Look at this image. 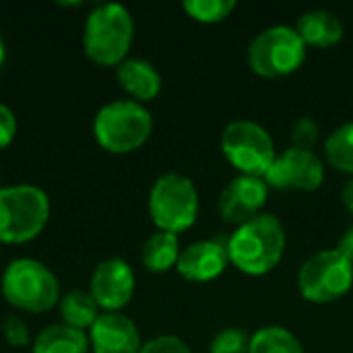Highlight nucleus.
<instances>
[{
  "label": "nucleus",
  "mask_w": 353,
  "mask_h": 353,
  "mask_svg": "<svg viewBox=\"0 0 353 353\" xmlns=\"http://www.w3.org/2000/svg\"><path fill=\"white\" fill-rule=\"evenodd\" d=\"M343 205L347 207V211L353 215V178L343 186Z\"/></svg>",
  "instance_id": "29"
},
{
  "label": "nucleus",
  "mask_w": 353,
  "mask_h": 353,
  "mask_svg": "<svg viewBox=\"0 0 353 353\" xmlns=\"http://www.w3.org/2000/svg\"><path fill=\"white\" fill-rule=\"evenodd\" d=\"M327 161L345 174H353V122H347L333 130L325 141Z\"/></svg>",
  "instance_id": "21"
},
{
  "label": "nucleus",
  "mask_w": 353,
  "mask_h": 353,
  "mask_svg": "<svg viewBox=\"0 0 353 353\" xmlns=\"http://www.w3.org/2000/svg\"><path fill=\"white\" fill-rule=\"evenodd\" d=\"M93 353H141V333L122 312H103L89 329Z\"/></svg>",
  "instance_id": "14"
},
{
  "label": "nucleus",
  "mask_w": 353,
  "mask_h": 353,
  "mask_svg": "<svg viewBox=\"0 0 353 353\" xmlns=\"http://www.w3.org/2000/svg\"><path fill=\"white\" fill-rule=\"evenodd\" d=\"M89 294L97 308L105 312H120L134 294V271L122 259L101 261L89 283Z\"/></svg>",
  "instance_id": "12"
},
{
  "label": "nucleus",
  "mask_w": 353,
  "mask_h": 353,
  "mask_svg": "<svg viewBox=\"0 0 353 353\" xmlns=\"http://www.w3.org/2000/svg\"><path fill=\"white\" fill-rule=\"evenodd\" d=\"M58 306H60L62 323L72 329H79V331L91 329L93 323L99 319V314H97L99 308H97L95 300L91 298L89 292H83V290H72V292L64 294L60 298Z\"/></svg>",
  "instance_id": "19"
},
{
  "label": "nucleus",
  "mask_w": 353,
  "mask_h": 353,
  "mask_svg": "<svg viewBox=\"0 0 353 353\" xmlns=\"http://www.w3.org/2000/svg\"><path fill=\"white\" fill-rule=\"evenodd\" d=\"M89 352V335L85 331L72 329L64 323L52 325L43 329L35 341L33 353H87Z\"/></svg>",
  "instance_id": "17"
},
{
  "label": "nucleus",
  "mask_w": 353,
  "mask_h": 353,
  "mask_svg": "<svg viewBox=\"0 0 353 353\" xmlns=\"http://www.w3.org/2000/svg\"><path fill=\"white\" fill-rule=\"evenodd\" d=\"M337 250H339V252H341V254L353 265V225L352 228H347V232L343 234V238H341Z\"/></svg>",
  "instance_id": "28"
},
{
  "label": "nucleus",
  "mask_w": 353,
  "mask_h": 353,
  "mask_svg": "<svg viewBox=\"0 0 353 353\" xmlns=\"http://www.w3.org/2000/svg\"><path fill=\"white\" fill-rule=\"evenodd\" d=\"M149 215L159 232L180 234L194 225L199 217V192L190 178L163 174L149 192Z\"/></svg>",
  "instance_id": "6"
},
{
  "label": "nucleus",
  "mask_w": 353,
  "mask_h": 353,
  "mask_svg": "<svg viewBox=\"0 0 353 353\" xmlns=\"http://www.w3.org/2000/svg\"><path fill=\"white\" fill-rule=\"evenodd\" d=\"M134 21L122 4H101L91 10L83 31V50L99 66H118L132 46Z\"/></svg>",
  "instance_id": "2"
},
{
  "label": "nucleus",
  "mask_w": 353,
  "mask_h": 353,
  "mask_svg": "<svg viewBox=\"0 0 353 353\" xmlns=\"http://www.w3.org/2000/svg\"><path fill=\"white\" fill-rule=\"evenodd\" d=\"M182 8L194 21L211 25V23H219L228 19L232 10L236 8V2L234 0H186Z\"/></svg>",
  "instance_id": "22"
},
{
  "label": "nucleus",
  "mask_w": 353,
  "mask_h": 353,
  "mask_svg": "<svg viewBox=\"0 0 353 353\" xmlns=\"http://www.w3.org/2000/svg\"><path fill=\"white\" fill-rule=\"evenodd\" d=\"M50 219L48 194L31 184L0 188V242L25 244L37 238Z\"/></svg>",
  "instance_id": "4"
},
{
  "label": "nucleus",
  "mask_w": 353,
  "mask_h": 353,
  "mask_svg": "<svg viewBox=\"0 0 353 353\" xmlns=\"http://www.w3.org/2000/svg\"><path fill=\"white\" fill-rule=\"evenodd\" d=\"M306 60V43L296 27L273 25L261 31L248 46V66L265 79H279L296 72Z\"/></svg>",
  "instance_id": "7"
},
{
  "label": "nucleus",
  "mask_w": 353,
  "mask_h": 353,
  "mask_svg": "<svg viewBox=\"0 0 353 353\" xmlns=\"http://www.w3.org/2000/svg\"><path fill=\"white\" fill-rule=\"evenodd\" d=\"M2 333H4V339L8 341V345L12 347H27L29 345V329L27 325L23 323V319L10 314L4 319L2 323Z\"/></svg>",
  "instance_id": "25"
},
{
  "label": "nucleus",
  "mask_w": 353,
  "mask_h": 353,
  "mask_svg": "<svg viewBox=\"0 0 353 353\" xmlns=\"http://www.w3.org/2000/svg\"><path fill=\"white\" fill-rule=\"evenodd\" d=\"M248 347L250 337L246 335V331L238 327H228L213 337L209 353H248Z\"/></svg>",
  "instance_id": "23"
},
{
  "label": "nucleus",
  "mask_w": 353,
  "mask_h": 353,
  "mask_svg": "<svg viewBox=\"0 0 353 353\" xmlns=\"http://www.w3.org/2000/svg\"><path fill=\"white\" fill-rule=\"evenodd\" d=\"M267 196H269V186L265 178L240 174L234 180H230L219 194L221 219L240 228L263 213Z\"/></svg>",
  "instance_id": "11"
},
{
  "label": "nucleus",
  "mask_w": 353,
  "mask_h": 353,
  "mask_svg": "<svg viewBox=\"0 0 353 353\" xmlns=\"http://www.w3.org/2000/svg\"><path fill=\"white\" fill-rule=\"evenodd\" d=\"M116 77L120 87L139 103L155 99L161 91V74L143 58H126L116 66Z\"/></svg>",
  "instance_id": "15"
},
{
  "label": "nucleus",
  "mask_w": 353,
  "mask_h": 353,
  "mask_svg": "<svg viewBox=\"0 0 353 353\" xmlns=\"http://www.w3.org/2000/svg\"><path fill=\"white\" fill-rule=\"evenodd\" d=\"M353 285V265L337 250L312 254L298 271V290L304 300L329 304L343 298Z\"/></svg>",
  "instance_id": "8"
},
{
  "label": "nucleus",
  "mask_w": 353,
  "mask_h": 353,
  "mask_svg": "<svg viewBox=\"0 0 353 353\" xmlns=\"http://www.w3.org/2000/svg\"><path fill=\"white\" fill-rule=\"evenodd\" d=\"M4 58H6V46H4L2 33H0V68H2V64H4Z\"/></svg>",
  "instance_id": "30"
},
{
  "label": "nucleus",
  "mask_w": 353,
  "mask_h": 353,
  "mask_svg": "<svg viewBox=\"0 0 353 353\" xmlns=\"http://www.w3.org/2000/svg\"><path fill=\"white\" fill-rule=\"evenodd\" d=\"M4 300L23 312L39 314L60 302L56 275L35 259H14L2 275Z\"/></svg>",
  "instance_id": "5"
},
{
  "label": "nucleus",
  "mask_w": 353,
  "mask_h": 353,
  "mask_svg": "<svg viewBox=\"0 0 353 353\" xmlns=\"http://www.w3.org/2000/svg\"><path fill=\"white\" fill-rule=\"evenodd\" d=\"M14 134H17V118L8 105L0 103V149L8 147Z\"/></svg>",
  "instance_id": "27"
},
{
  "label": "nucleus",
  "mask_w": 353,
  "mask_h": 353,
  "mask_svg": "<svg viewBox=\"0 0 353 353\" xmlns=\"http://www.w3.org/2000/svg\"><path fill=\"white\" fill-rule=\"evenodd\" d=\"M298 35L306 46L314 48H331L343 39V23L331 10H308L298 19L296 25Z\"/></svg>",
  "instance_id": "16"
},
{
  "label": "nucleus",
  "mask_w": 353,
  "mask_h": 353,
  "mask_svg": "<svg viewBox=\"0 0 353 353\" xmlns=\"http://www.w3.org/2000/svg\"><path fill=\"white\" fill-rule=\"evenodd\" d=\"M248 353H306L300 339L283 327H265L250 337Z\"/></svg>",
  "instance_id": "20"
},
{
  "label": "nucleus",
  "mask_w": 353,
  "mask_h": 353,
  "mask_svg": "<svg viewBox=\"0 0 353 353\" xmlns=\"http://www.w3.org/2000/svg\"><path fill=\"white\" fill-rule=\"evenodd\" d=\"M285 244L281 221L271 213H261L228 238L230 263L246 275H267L283 259Z\"/></svg>",
  "instance_id": "1"
},
{
  "label": "nucleus",
  "mask_w": 353,
  "mask_h": 353,
  "mask_svg": "<svg viewBox=\"0 0 353 353\" xmlns=\"http://www.w3.org/2000/svg\"><path fill=\"white\" fill-rule=\"evenodd\" d=\"M325 180V165L314 151L290 147L275 157L265 174L269 188L277 190H316Z\"/></svg>",
  "instance_id": "10"
},
{
  "label": "nucleus",
  "mask_w": 353,
  "mask_h": 353,
  "mask_svg": "<svg viewBox=\"0 0 353 353\" xmlns=\"http://www.w3.org/2000/svg\"><path fill=\"white\" fill-rule=\"evenodd\" d=\"M316 141H319V124L312 118H308V116L300 118L294 124V128H292V143H294V147L296 149L312 151Z\"/></svg>",
  "instance_id": "24"
},
{
  "label": "nucleus",
  "mask_w": 353,
  "mask_h": 353,
  "mask_svg": "<svg viewBox=\"0 0 353 353\" xmlns=\"http://www.w3.org/2000/svg\"><path fill=\"white\" fill-rule=\"evenodd\" d=\"M230 265L228 238L199 240L180 252L176 271L192 283H207L217 279Z\"/></svg>",
  "instance_id": "13"
},
{
  "label": "nucleus",
  "mask_w": 353,
  "mask_h": 353,
  "mask_svg": "<svg viewBox=\"0 0 353 353\" xmlns=\"http://www.w3.org/2000/svg\"><path fill=\"white\" fill-rule=\"evenodd\" d=\"M221 153L244 176L265 178L275 161V143L267 128L252 120L230 122L221 134Z\"/></svg>",
  "instance_id": "9"
},
{
  "label": "nucleus",
  "mask_w": 353,
  "mask_h": 353,
  "mask_svg": "<svg viewBox=\"0 0 353 353\" xmlns=\"http://www.w3.org/2000/svg\"><path fill=\"white\" fill-rule=\"evenodd\" d=\"M141 353H192L190 347L174 335H161L143 345Z\"/></svg>",
  "instance_id": "26"
},
{
  "label": "nucleus",
  "mask_w": 353,
  "mask_h": 353,
  "mask_svg": "<svg viewBox=\"0 0 353 353\" xmlns=\"http://www.w3.org/2000/svg\"><path fill=\"white\" fill-rule=\"evenodd\" d=\"M180 242L176 234L155 232L141 250V261L151 273H165L178 265L180 259Z\"/></svg>",
  "instance_id": "18"
},
{
  "label": "nucleus",
  "mask_w": 353,
  "mask_h": 353,
  "mask_svg": "<svg viewBox=\"0 0 353 353\" xmlns=\"http://www.w3.org/2000/svg\"><path fill=\"white\" fill-rule=\"evenodd\" d=\"M153 132V118L149 110L134 99H118L105 103L95 120V141L110 153L124 155L141 149Z\"/></svg>",
  "instance_id": "3"
}]
</instances>
